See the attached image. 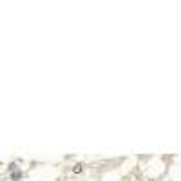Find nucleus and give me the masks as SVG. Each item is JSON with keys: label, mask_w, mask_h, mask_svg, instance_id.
Wrapping results in <instances>:
<instances>
[{"label": "nucleus", "mask_w": 181, "mask_h": 181, "mask_svg": "<svg viewBox=\"0 0 181 181\" xmlns=\"http://www.w3.org/2000/svg\"><path fill=\"white\" fill-rule=\"evenodd\" d=\"M74 172L78 174V172H82V165H76V168H74Z\"/></svg>", "instance_id": "f03ea898"}, {"label": "nucleus", "mask_w": 181, "mask_h": 181, "mask_svg": "<svg viewBox=\"0 0 181 181\" xmlns=\"http://www.w3.org/2000/svg\"><path fill=\"white\" fill-rule=\"evenodd\" d=\"M20 178H22V172H13V174H11V179H13V181H18Z\"/></svg>", "instance_id": "f257e3e1"}]
</instances>
